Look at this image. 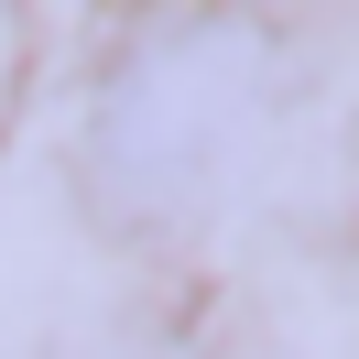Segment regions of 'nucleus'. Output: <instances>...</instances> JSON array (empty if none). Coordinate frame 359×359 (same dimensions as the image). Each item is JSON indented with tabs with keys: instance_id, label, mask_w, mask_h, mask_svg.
Listing matches in <instances>:
<instances>
[{
	"instance_id": "obj_1",
	"label": "nucleus",
	"mask_w": 359,
	"mask_h": 359,
	"mask_svg": "<svg viewBox=\"0 0 359 359\" xmlns=\"http://www.w3.org/2000/svg\"><path fill=\"white\" fill-rule=\"evenodd\" d=\"M120 109L142 120V142H131L142 196H163V185H196L207 142L229 131V88H218V66H207V76H131V98H120Z\"/></svg>"
}]
</instances>
